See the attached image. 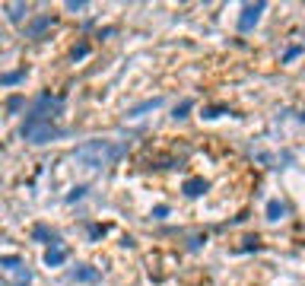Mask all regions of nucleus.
<instances>
[{
	"label": "nucleus",
	"instance_id": "f257e3e1",
	"mask_svg": "<svg viewBox=\"0 0 305 286\" xmlns=\"http://www.w3.org/2000/svg\"><path fill=\"white\" fill-rule=\"evenodd\" d=\"M115 156H121V150L115 147V143H108V140H89V143H83V147H77L70 159L80 162V165H86V169H105Z\"/></svg>",
	"mask_w": 305,
	"mask_h": 286
},
{
	"label": "nucleus",
	"instance_id": "f03ea898",
	"mask_svg": "<svg viewBox=\"0 0 305 286\" xmlns=\"http://www.w3.org/2000/svg\"><path fill=\"white\" fill-rule=\"evenodd\" d=\"M22 137H26L29 143H48L57 137V130L51 124L45 121H35V118H26V124H22Z\"/></svg>",
	"mask_w": 305,
	"mask_h": 286
},
{
	"label": "nucleus",
	"instance_id": "7ed1b4c3",
	"mask_svg": "<svg viewBox=\"0 0 305 286\" xmlns=\"http://www.w3.org/2000/svg\"><path fill=\"white\" fill-rule=\"evenodd\" d=\"M61 109H64V102L45 92L42 99L35 102V109H32V115H29V118H35V121H45V124H51V118H54L57 112H61Z\"/></svg>",
	"mask_w": 305,
	"mask_h": 286
},
{
	"label": "nucleus",
	"instance_id": "20e7f679",
	"mask_svg": "<svg viewBox=\"0 0 305 286\" xmlns=\"http://www.w3.org/2000/svg\"><path fill=\"white\" fill-rule=\"evenodd\" d=\"M0 270H4L10 280H16V283H29V267H26V261L16 258V255L0 258Z\"/></svg>",
	"mask_w": 305,
	"mask_h": 286
},
{
	"label": "nucleus",
	"instance_id": "39448f33",
	"mask_svg": "<svg viewBox=\"0 0 305 286\" xmlns=\"http://www.w3.org/2000/svg\"><path fill=\"white\" fill-rule=\"evenodd\" d=\"M261 13H264V4H248L239 16V32H251V26L261 19Z\"/></svg>",
	"mask_w": 305,
	"mask_h": 286
},
{
	"label": "nucleus",
	"instance_id": "423d86ee",
	"mask_svg": "<svg viewBox=\"0 0 305 286\" xmlns=\"http://www.w3.org/2000/svg\"><path fill=\"white\" fill-rule=\"evenodd\" d=\"M64 261H67V248L64 245H51L48 255H45V264H48V267H61Z\"/></svg>",
	"mask_w": 305,
	"mask_h": 286
},
{
	"label": "nucleus",
	"instance_id": "0eeeda50",
	"mask_svg": "<svg viewBox=\"0 0 305 286\" xmlns=\"http://www.w3.org/2000/svg\"><path fill=\"white\" fill-rule=\"evenodd\" d=\"M204 191H207V182H204V178H187V182H184V194H187V197H201Z\"/></svg>",
	"mask_w": 305,
	"mask_h": 286
},
{
	"label": "nucleus",
	"instance_id": "6e6552de",
	"mask_svg": "<svg viewBox=\"0 0 305 286\" xmlns=\"http://www.w3.org/2000/svg\"><path fill=\"white\" fill-rule=\"evenodd\" d=\"M51 22H54L51 16H39V19H35V22H32V26L26 29V35H29V39H39V35H42L45 29H48V26H51Z\"/></svg>",
	"mask_w": 305,
	"mask_h": 286
},
{
	"label": "nucleus",
	"instance_id": "1a4fd4ad",
	"mask_svg": "<svg viewBox=\"0 0 305 286\" xmlns=\"http://www.w3.org/2000/svg\"><path fill=\"white\" fill-rule=\"evenodd\" d=\"M32 238H39V242H51V245H61V242H57V235L48 229V226H35V229H32Z\"/></svg>",
	"mask_w": 305,
	"mask_h": 286
},
{
	"label": "nucleus",
	"instance_id": "9d476101",
	"mask_svg": "<svg viewBox=\"0 0 305 286\" xmlns=\"http://www.w3.org/2000/svg\"><path fill=\"white\" fill-rule=\"evenodd\" d=\"M283 213H286V207L280 204V200H271V204H267V220H283Z\"/></svg>",
	"mask_w": 305,
	"mask_h": 286
},
{
	"label": "nucleus",
	"instance_id": "9b49d317",
	"mask_svg": "<svg viewBox=\"0 0 305 286\" xmlns=\"http://www.w3.org/2000/svg\"><path fill=\"white\" fill-rule=\"evenodd\" d=\"M96 277H99V270H92V267H77L73 270V280H83V283L96 280Z\"/></svg>",
	"mask_w": 305,
	"mask_h": 286
},
{
	"label": "nucleus",
	"instance_id": "f8f14e48",
	"mask_svg": "<svg viewBox=\"0 0 305 286\" xmlns=\"http://www.w3.org/2000/svg\"><path fill=\"white\" fill-rule=\"evenodd\" d=\"M26 13H29V7H26V4H13V7H10V19H13V22H19Z\"/></svg>",
	"mask_w": 305,
	"mask_h": 286
},
{
	"label": "nucleus",
	"instance_id": "ddd939ff",
	"mask_svg": "<svg viewBox=\"0 0 305 286\" xmlns=\"http://www.w3.org/2000/svg\"><path fill=\"white\" fill-rule=\"evenodd\" d=\"M156 105H159V99H149V102H143V105H140V109H134L131 115L137 118V115H143V112H149V109H156Z\"/></svg>",
	"mask_w": 305,
	"mask_h": 286
},
{
	"label": "nucleus",
	"instance_id": "4468645a",
	"mask_svg": "<svg viewBox=\"0 0 305 286\" xmlns=\"http://www.w3.org/2000/svg\"><path fill=\"white\" fill-rule=\"evenodd\" d=\"M22 74H7V77H0V83H19Z\"/></svg>",
	"mask_w": 305,
	"mask_h": 286
},
{
	"label": "nucleus",
	"instance_id": "2eb2a0df",
	"mask_svg": "<svg viewBox=\"0 0 305 286\" xmlns=\"http://www.w3.org/2000/svg\"><path fill=\"white\" fill-rule=\"evenodd\" d=\"M187 109H191V102H181L178 109H175V118H184V112H187Z\"/></svg>",
	"mask_w": 305,
	"mask_h": 286
},
{
	"label": "nucleus",
	"instance_id": "dca6fc26",
	"mask_svg": "<svg viewBox=\"0 0 305 286\" xmlns=\"http://www.w3.org/2000/svg\"><path fill=\"white\" fill-rule=\"evenodd\" d=\"M302 54V48H289V51H286V57H283V61H292V57H299Z\"/></svg>",
	"mask_w": 305,
	"mask_h": 286
},
{
	"label": "nucleus",
	"instance_id": "f3484780",
	"mask_svg": "<svg viewBox=\"0 0 305 286\" xmlns=\"http://www.w3.org/2000/svg\"><path fill=\"white\" fill-rule=\"evenodd\" d=\"M166 213H169V207H156V210H152V217H156V220H162Z\"/></svg>",
	"mask_w": 305,
	"mask_h": 286
}]
</instances>
